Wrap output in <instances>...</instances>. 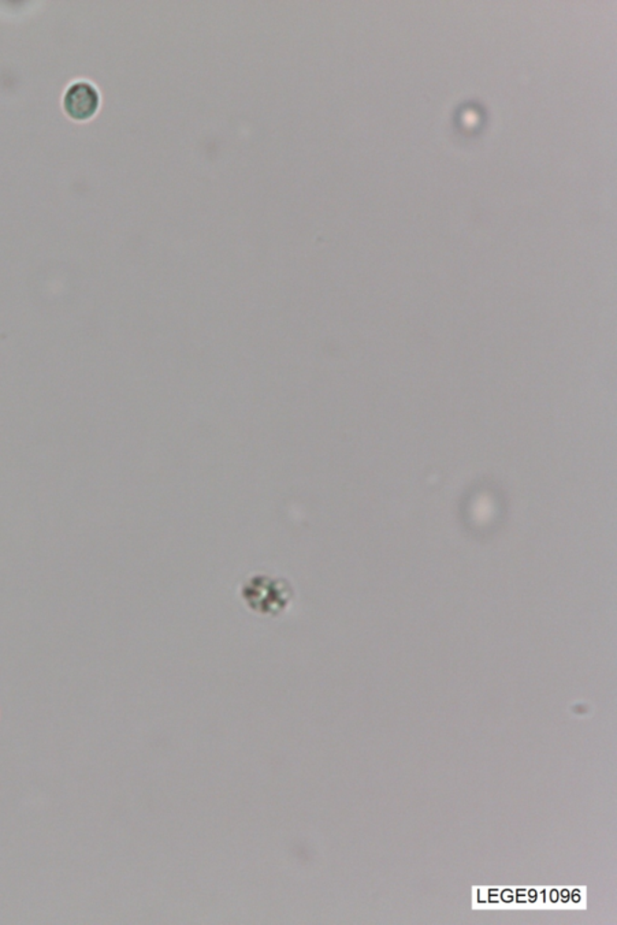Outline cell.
<instances>
[{
  "label": "cell",
  "mask_w": 617,
  "mask_h": 925,
  "mask_svg": "<svg viewBox=\"0 0 617 925\" xmlns=\"http://www.w3.org/2000/svg\"><path fill=\"white\" fill-rule=\"evenodd\" d=\"M291 596L288 582L268 576H255L243 587V598L250 609L265 615H278L284 611Z\"/></svg>",
  "instance_id": "6da1fadb"
},
{
  "label": "cell",
  "mask_w": 617,
  "mask_h": 925,
  "mask_svg": "<svg viewBox=\"0 0 617 925\" xmlns=\"http://www.w3.org/2000/svg\"><path fill=\"white\" fill-rule=\"evenodd\" d=\"M99 107V93L88 82L80 81L70 86L65 97V107L70 117L91 118Z\"/></svg>",
  "instance_id": "7a4b0ae2"
},
{
  "label": "cell",
  "mask_w": 617,
  "mask_h": 925,
  "mask_svg": "<svg viewBox=\"0 0 617 925\" xmlns=\"http://www.w3.org/2000/svg\"><path fill=\"white\" fill-rule=\"evenodd\" d=\"M512 898H514L512 897V891L511 889H505L503 893H501V901L504 902V904H511Z\"/></svg>",
  "instance_id": "3957f363"
}]
</instances>
